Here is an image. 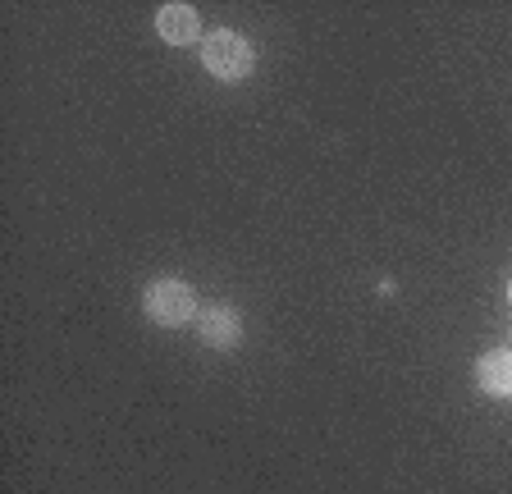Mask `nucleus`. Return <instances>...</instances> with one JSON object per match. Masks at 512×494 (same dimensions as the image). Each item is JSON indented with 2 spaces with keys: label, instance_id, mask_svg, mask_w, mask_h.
I'll list each match as a JSON object with an SVG mask.
<instances>
[{
  "label": "nucleus",
  "instance_id": "1",
  "mask_svg": "<svg viewBox=\"0 0 512 494\" xmlns=\"http://www.w3.org/2000/svg\"><path fill=\"white\" fill-rule=\"evenodd\" d=\"M202 65L224 83H238V78L252 74V46L238 33H211L202 42Z\"/></svg>",
  "mask_w": 512,
  "mask_h": 494
},
{
  "label": "nucleus",
  "instance_id": "2",
  "mask_svg": "<svg viewBox=\"0 0 512 494\" xmlns=\"http://www.w3.org/2000/svg\"><path fill=\"white\" fill-rule=\"evenodd\" d=\"M147 316L156 325H188L197 316V302H192V289L179 280H156L147 289Z\"/></svg>",
  "mask_w": 512,
  "mask_h": 494
},
{
  "label": "nucleus",
  "instance_id": "3",
  "mask_svg": "<svg viewBox=\"0 0 512 494\" xmlns=\"http://www.w3.org/2000/svg\"><path fill=\"white\" fill-rule=\"evenodd\" d=\"M156 28H160V37H165V42L188 46V42H197V33H202V19H197V10H192V5H165V10H160V19H156Z\"/></svg>",
  "mask_w": 512,
  "mask_h": 494
},
{
  "label": "nucleus",
  "instance_id": "4",
  "mask_svg": "<svg viewBox=\"0 0 512 494\" xmlns=\"http://www.w3.org/2000/svg\"><path fill=\"white\" fill-rule=\"evenodd\" d=\"M202 339L211 348H234L238 334H243V325H238V312L234 307H211V312H202Z\"/></svg>",
  "mask_w": 512,
  "mask_h": 494
},
{
  "label": "nucleus",
  "instance_id": "5",
  "mask_svg": "<svg viewBox=\"0 0 512 494\" xmlns=\"http://www.w3.org/2000/svg\"><path fill=\"white\" fill-rule=\"evenodd\" d=\"M476 380H480V389H490V394H512V353H490L480 362Z\"/></svg>",
  "mask_w": 512,
  "mask_h": 494
},
{
  "label": "nucleus",
  "instance_id": "6",
  "mask_svg": "<svg viewBox=\"0 0 512 494\" xmlns=\"http://www.w3.org/2000/svg\"><path fill=\"white\" fill-rule=\"evenodd\" d=\"M508 298H512V289H508Z\"/></svg>",
  "mask_w": 512,
  "mask_h": 494
}]
</instances>
